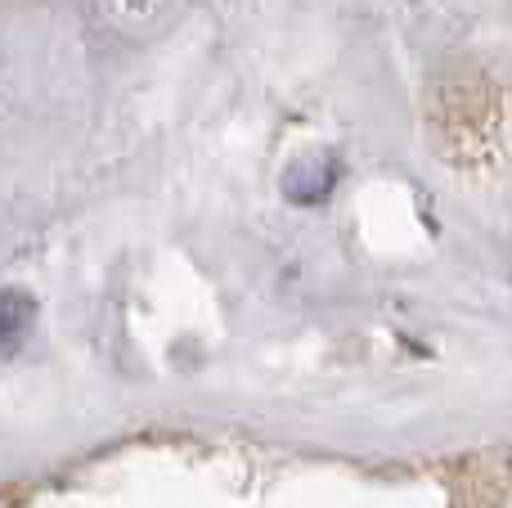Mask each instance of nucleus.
<instances>
[{"mask_svg":"<svg viewBox=\"0 0 512 508\" xmlns=\"http://www.w3.org/2000/svg\"><path fill=\"white\" fill-rule=\"evenodd\" d=\"M32 320H36L32 297L18 293V288H5V293H0V360H9L23 347V338L32 333Z\"/></svg>","mask_w":512,"mask_h":508,"instance_id":"1","label":"nucleus"}]
</instances>
